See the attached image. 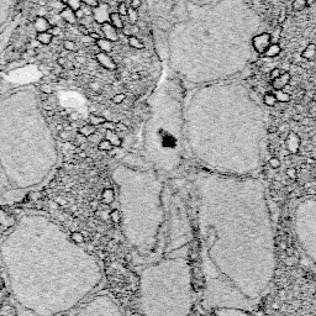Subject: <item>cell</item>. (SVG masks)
I'll return each mask as SVG.
<instances>
[{"mask_svg":"<svg viewBox=\"0 0 316 316\" xmlns=\"http://www.w3.org/2000/svg\"><path fill=\"white\" fill-rule=\"evenodd\" d=\"M110 14H111L110 5L108 3H99L96 6H94V8H93L92 16H93L95 22L103 25L105 22H109Z\"/></svg>","mask_w":316,"mask_h":316,"instance_id":"cell-1","label":"cell"},{"mask_svg":"<svg viewBox=\"0 0 316 316\" xmlns=\"http://www.w3.org/2000/svg\"><path fill=\"white\" fill-rule=\"evenodd\" d=\"M270 43H272L270 33H267V32L259 33L252 38V46H253L255 51L259 54H263Z\"/></svg>","mask_w":316,"mask_h":316,"instance_id":"cell-2","label":"cell"},{"mask_svg":"<svg viewBox=\"0 0 316 316\" xmlns=\"http://www.w3.org/2000/svg\"><path fill=\"white\" fill-rule=\"evenodd\" d=\"M95 58H96V62L99 63V64H100L103 68L108 69V71H115V69L117 68L116 62L114 61V58H112L109 53H105V52H98V53L95 54Z\"/></svg>","mask_w":316,"mask_h":316,"instance_id":"cell-3","label":"cell"},{"mask_svg":"<svg viewBox=\"0 0 316 316\" xmlns=\"http://www.w3.org/2000/svg\"><path fill=\"white\" fill-rule=\"evenodd\" d=\"M100 31H101V36L104 38H106V40H109L111 42L119 41V30H116L110 22L103 24L100 26Z\"/></svg>","mask_w":316,"mask_h":316,"instance_id":"cell-4","label":"cell"},{"mask_svg":"<svg viewBox=\"0 0 316 316\" xmlns=\"http://www.w3.org/2000/svg\"><path fill=\"white\" fill-rule=\"evenodd\" d=\"M291 80V77L289 72H283L278 78L272 80V88L274 90H283L289 85V83Z\"/></svg>","mask_w":316,"mask_h":316,"instance_id":"cell-5","label":"cell"},{"mask_svg":"<svg viewBox=\"0 0 316 316\" xmlns=\"http://www.w3.org/2000/svg\"><path fill=\"white\" fill-rule=\"evenodd\" d=\"M59 17L64 21L66 24H69V25H74L77 22V20H78L75 16V11L72 10L71 8H68V6L63 8L59 11Z\"/></svg>","mask_w":316,"mask_h":316,"instance_id":"cell-6","label":"cell"},{"mask_svg":"<svg viewBox=\"0 0 316 316\" xmlns=\"http://www.w3.org/2000/svg\"><path fill=\"white\" fill-rule=\"evenodd\" d=\"M51 27V24L48 19H46L45 16H37L33 21V29L37 33L38 32H45V31H48Z\"/></svg>","mask_w":316,"mask_h":316,"instance_id":"cell-7","label":"cell"},{"mask_svg":"<svg viewBox=\"0 0 316 316\" xmlns=\"http://www.w3.org/2000/svg\"><path fill=\"white\" fill-rule=\"evenodd\" d=\"M95 46L98 47L99 52H105V53H110L114 50V42H111L104 37H100L99 40L95 41Z\"/></svg>","mask_w":316,"mask_h":316,"instance_id":"cell-8","label":"cell"},{"mask_svg":"<svg viewBox=\"0 0 316 316\" xmlns=\"http://www.w3.org/2000/svg\"><path fill=\"white\" fill-rule=\"evenodd\" d=\"M109 22L115 27L116 30H122L124 26H125V22H124V17L119 14L117 11H114L110 14V19H109Z\"/></svg>","mask_w":316,"mask_h":316,"instance_id":"cell-9","label":"cell"},{"mask_svg":"<svg viewBox=\"0 0 316 316\" xmlns=\"http://www.w3.org/2000/svg\"><path fill=\"white\" fill-rule=\"evenodd\" d=\"M280 52H282V48H280L279 43H274V42H272V43L269 45V47L267 48L265 52L262 56H264V57H267V58H276L280 54Z\"/></svg>","mask_w":316,"mask_h":316,"instance_id":"cell-10","label":"cell"},{"mask_svg":"<svg viewBox=\"0 0 316 316\" xmlns=\"http://www.w3.org/2000/svg\"><path fill=\"white\" fill-rule=\"evenodd\" d=\"M301 57L304 59H307V61H311L316 57V45L315 43H309L304 51L301 52Z\"/></svg>","mask_w":316,"mask_h":316,"instance_id":"cell-11","label":"cell"},{"mask_svg":"<svg viewBox=\"0 0 316 316\" xmlns=\"http://www.w3.org/2000/svg\"><path fill=\"white\" fill-rule=\"evenodd\" d=\"M52 40H53V36L48 32V31H45V32H38L36 35V41L38 43L43 45V46H48L52 43Z\"/></svg>","mask_w":316,"mask_h":316,"instance_id":"cell-12","label":"cell"},{"mask_svg":"<svg viewBox=\"0 0 316 316\" xmlns=\"http://www.w3.org/2000/svg\"><path fill=\"white\" fill-rule=\"evenodd\" d=\"M105 138L110 141L112 146H120L121 145V138L119 137V135L114 132V130H106L105 131Z\"/></svg>","mask_w":316,"mask_h":316,"instance_id":"cell-13","label":"cell"},{"mask_svg":"<svg viewBox=\"0 0 316 316\" xmlns=\"http://www.w3.org/2000/svg\"><path fill=\"white\" fill-rule=\"evenodd\" d=\"M127 43L131 48H133V50H143L145 48V45H143V42L140 40L137 36H130L127 37Z\"/></svg>","mask_w":316,"mask_h":316,"instance_id":"cell-14","label":"cell"},{"mask_svg":"<svg viewBox=\"0 0 316 316\" xmlns=\"http://www.w3.org/2000/svg\"><path fill=\"white\" fill-rule=\"evenodd\" d=\"M94 132H96V126H93L90 124H87V125H83L82 127L79 129V133L84 137H89L90 135H93Z\"/></svg>","mask_w":316,"mask_h":316,"instance_id":"cell-15","label":"cell"},{"mask_svg":"<svg viewBox=\"0 0 316 316\" xmlns=\"http://www.w3.org/2000/svg\"><path fill=\"white\" fill-rule=\"evenodd\" d=\"M105 121H106V119L101 115H95V114L89 115V124L93 126H101Z\"/></svg>","mask_w":316,"mask_h":316,"instance_id":"cell-16","label":"cell"},{"mask_svg":"<svg viewBox=\"0 0 316 316\" xmlns=\"http://www.w3.org/2000/svg\"><path fill=\"white\" fill-rule=\"evenodd\" d=\"M126 17L129 19V22L131 25H136L137 24V21H138V12H137V9H133V8H129L127 10V15H126Z\"/></svg>","mask_w":316,"mask_h":316,"instance_id":"cell-17","label":"cell"},{"mask_svg":"<svg viewBox=\"0 0 316 316\" xmlns=\"http://www.w3.org/2000/svg\"><path fill=\"white\" fill-rule=\"evenodd\" d=\"M274 95H276L277 101H279V103H288L290 100V95L288 93H285L284 90H276Z\"/></svg>","mask_w":316,"mask_h":316,"instance_id":"cell-18","label":"cell"},{"mask_svg":"<svg viewBox=\"0 0 316 316\" xmlns=\"http://www.w3.org/2000/svg\"><path fill=\"white\" fill-rule=\"evenodd\" d=\"M263 103H264L265 105H268V106H274V105L278 103L277 99H276L274 93H267V94H264V96H263Z\"/></svg>","mask_w":316,"mask_h":316,"instance_id":"cell-19","label":"cell"},{"mask_svg":"<svg viewBox=\"0 0 316 316\" xmlns=\"http://www.w3.org/2000/svg\"><path fill=\"white\" fill-rule=\"evenodd\" d=\"M306 6H307L306 0H293V3H291V8L294 11H301Z\"/></svg>","mask_w":316,"mask_h":316,"instance_id":"cell-20","label":"cell"},{"mask_svg":"<svg viewBox=\"0 0 316 316\" xmlns=\"http://www.w3.org/2000/svg\"><path fill=\"white\" fill-rule=\"evenodd\" d=\"M66 1V5L68 6V8H71L72 10L77 11L78 9L82 8V5H83V1L82 0H64Z\"/></svg>","mask_w":316,"mask_h":316,"instance_id":"cell-21","label":"cell"},{"mask_svg":"<svg viewBox=\"0 0 316 316\" xmlns=\"http://www.w3.org/2000/svg\"><path fill=\"white\" fill-rule=\"evenodd\" d=\"M63 47L67 52H75L77 51V43L72 40H66L63 42Z\"/></svg>","mask_w":316,"mask_h":316,"instance_id":"cell-22","label":"cell"},{"mask_svg":"<svg viewBox=\"0 0 316 316\" xmlns=\"http://www.w3.org/2000/svg\"><path fill=\"white\" fill-rule=\"evenodd\" d=\"M103 200L104 202H106V204H110L114 200V193H112L111 189H105L104 193H103Z\"/></svg>","mask_w":316,"mask_h":316,"instance_id":"cell-23","label":"cell"},{"mask_svg":"<svg viewBox=\"0 0 316 316\" xmlns=\"http://www.w3.org/2000/svg\"><path fill=\"white\" fill-rule=\"evenodd\" d=\"M98 146H99V150L100 151H111L112 147H114V146L110 143V141H108L106 138H103L101 141L98 143Z\"/></svg>","mask_w":316,"mask_h":316,"instance_id":"cell-24","label":"cell"},{"mask_svg":"<svg viewBox=\"0 0 316 316\" xmlns=\"http://www.w3.org/2000/svg\"><path fill=\"white\" fill-rule=\"evenodd\" d=\"M127 10H129V6L126 5L125 1H120V3H119V5H117V12L120 14L122 17H125L126 15H127Z\"/></svg>","mask_w":316,"mask_h":316,"instance_id":"cell-25","label":"cell"},{"mask_svg":"<svg viewBox=\"0 0 316 316\" xmlns=\"http://www.w3.org/2000/svg\"><path fill=\"white\" fill-rule=\"evenodd\" d=\"M71 238H72V241L75 242V243H83L84 242V236L82 232H73L71 235Z\"/></svg>","mask_w":316,"mask_h":316,"instance_id":"cell-26","label":"cell"},{"mask_svg":"<svg viewBox=\"0 0 316 316\" xmlns=\"http://www.w3.org/2000/svg\"><path fill=\"white\" fill-rule=\"evenodd\" d=\"M87 140H88L89 142H92V143H99L103 138H101V135H100V133L94 132L93 135H90L89 137H87Z\"/></svg>","mask_w":316,"mask_h":316,"instance_id":"cell-27","label":"cell"},{"mask_svg":"<svg viewBox=\"0 0 316 316\" xmlns=\"http://www.w3.org/2000/svg\"><path fill=\"white\" fill-rule=\"evenodd\" d=\"M125 99H126V95H125L124 93H119V94H116V95L112 96L111 101L114 103V104H121V103H124Z\"/></svg>","mask_w":316,"mask_h":316,"instance_id":"cell-28","label":"cell"},{"mask_svg":"<svg viewBox=\"0 0 316 316\" xmlns=\"http://www.w3.org/2000/svg\"><path fill=\"white\" fill-rule=\"evenodd\" d=\"M61 30H62V29H61V26H59V25H53V26L50 27L48 32H50L53 37H57V36H59V35H61Z\"/></svg>","mask_w":316,"mask_h":316,"instance_id":"cell-29","label":"cell"},{"mask_svg":"<svg viewBox=\"0 0 316 316\" xmlns=\"http://www.w3.org/2000/svg\"><path fill=\"white\" fill-rule=\"evenodd\" d=\"M40 90L45 94H52L53 93V88H52L51 84H41Z\"/></svg>","mask_w":316,"mask_h":316,"instance_id":"cell-30","label":"cell"},{"mask_svg":"<svg viewBox=\"0 0 316 316\" xmlns=\"http://www.w3.org/2000/svg\"><path fill=\"white\" fill-rule=\"evenodd\" d=\"M59 138L62 140V141H68V140L71 138V132H69L68 130L63 129L62 131H59Z\"/></svg>","mask_w":316,"mask_h":316,"instance_id":"cell-31","label":"cell"},{"mask_svg":"<svg viewBox=\"0 0 316 316\" xmlns=\"http://www.w3.org/2000/svg\"><path fill=\"white\" fill-rule=\"evenodd\" d=\"M283 72H282V69L280 68H273L272 71H270V73H269V77H270V79L273 80V79H276V78H278V77L282 74Z\"/></svg>","mask_w":316,"mask_h":316,"instance_id":"cell-32","label":"cell"},{"mask_svg":"<svg viewBox=\"0 0 316 316\" xmlns=\"http://www.w3.org/2000/svg\"><path fill=\"white\" fill-rule=\"evenodd\" d=\"M103 127H104V130L106 131V130H115V126H116V124H114V122H111V121H105L103 125Z\"/></svg>","mask_w":316,"mask_h":316,"instance_id":"cell-33","label":"cell"},{"mask_svg":"<svg viewBox=\"0 0 316 316\" xmlns=\"http://www.w3.org/2000/svg\"><path fill=\"white\" fill-rule=\"evenodd\" d=\"M89 88L92 89V90H94V92H98V93H100L101 92V87H100V84L99 83H96V82H92L89 84Z\"/></svg>","mask_w":316,"mask_h":316,"instance_id":"cell-34","label":"cell"},{"mask_svg":"<svg viewBox=\"0 0 316 316\" xmlns=\"http://www.w3.org/2000/svg\"><path fill=\"white\" fill-rule=\"evenodd\" d=\"M82 1H83V4L90 6V8H94V6H96L99 4V0H82Z\"/></svg>","mask_w":316,"mask_h":316,"instance_id":"cell-35","label":"cell"},{"mask_svg":"<svg viewBox=\"0 0 316 316\" xmlns=\"http://www.w3.org/2000/svg\"><path fill=\"white\" fill-rule=\"evenodd\" d=\"M131 8H133V9H138L140 6H141V4H142V0H131Z\"/></svg>","mask_w":316,"mask_h":316,"instance_id":"cell-36","label":"cell"},{"mask_svg":"<svg viewBox=\"0 0 316 316\" xmlns=\"http://www.w3.org/2000/svg\"><path fill=\"white\" fill-rule=\"evenodd\" d=\"M56 202H57L58 205H62L63 206V205H66L68 201H67L66 198H63V196H57V198H56Z\"/></svg>","mask_w":316,"mask_h":316,"instance_id":"cell-37","label":"cell"},{"mask_svg":"<svg viewBox=\"0 0 316 316\" xmlns=\"http://www.w3.org/2000/svg\"><path fill=\"white\" fill-rule=\"evenodd\" d=\"M285 19H286V11H285V10H283V14H280V15H279V17H278V22H279V24L284 22V21H285Z\"/></svg>","mask_w":316,"mask_h":316,"instance_id":"cell-38","label":"cell"},{"mask_svg":"<svg viewBox=\"0 0 316 316\" xmlns=\"http://www.w3.org/2000/svg\"><path fill=\"white\" fill-rule=\"evenodd\" d=\"M69 120H72V121L79 120V114L78 112H72V114H69Z\"/></svg>","mask_w":316,"mask_h":316,"instance_id":"cell-39","label":"cell"},{"mask_svg":"<svg viewBox=\"0 0 316 316\" xmlns=\"http://www.w3.org/2000/svg\"><path fill=\"white\" fill-rule=\"evenodd\" d=\"M57 63L59 64V67H64V66H66V63H67V59H66L64 57H59L58 61H57Z\"/></svg>","mask_w":316,"mask_h":316,"instance_id":"cell-40","label":"cell"},{"mask_svg":"<svg viewBox=\"0 0 316 316\" xmlns=\"http://www.w3.org/2000/svg\"><path fill=\"white\" fill-rule=\"evenodd\" d=\"M111 217H112V220H114L115 222L119 220V211H114L111 214Z\"/></svg>","mask_w":316,"mask_h":316,"instance_id":"cell-41","label":"cell"},{"mask_svg":"<svg viewBox=\"0 0 316 316\" xmlns=\"http://www.w3.org/2000/svg\"><path fill=\"white\" fill-rule=\"evenodd\" d=\"M316 1V0H306V4L307 5H311V4H314Z\"/></svg>","mask_w":316,"mask_h":316,"instance_id":"cell-42","label":"cell"}]
</instances>
